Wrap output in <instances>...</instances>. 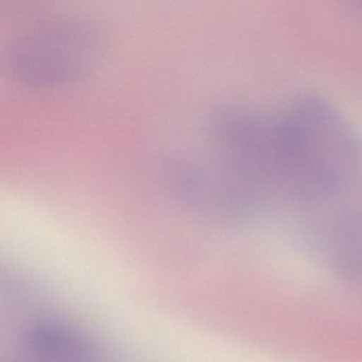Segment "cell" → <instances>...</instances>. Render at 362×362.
Returning <instances> with one entry per match:
<instances>
[{"label":"cell","instance_id":"6da1fadb","mask_svg":"<svg viewBox=\"0 0 362 362\" xmlns=\"http://www.w3.org/2000/svg\"><path fill=\"white\" fill-rule=\"evenodd\" d=\"M107 52L103 33L88 23H44L16 37L7 54L8 69L18 81L54 88L83 79Z\"/></svg>","mask_w":362,"mask_h":362},{"label":"cell","instance_id":"7a4b0ae2","mask_svg":"<svg viewBox=\"0 0 362 362\" xmlns=\"http://www.w3.org/2000/svg\"><path fill=\"white\" fill-rule=\"evenodd\" d=\"M16 362H95L96 345L73 322L56 315L37 317L21 338Z\"/></svg>","mask_w":362,"mask_h":362}]
</instances>
